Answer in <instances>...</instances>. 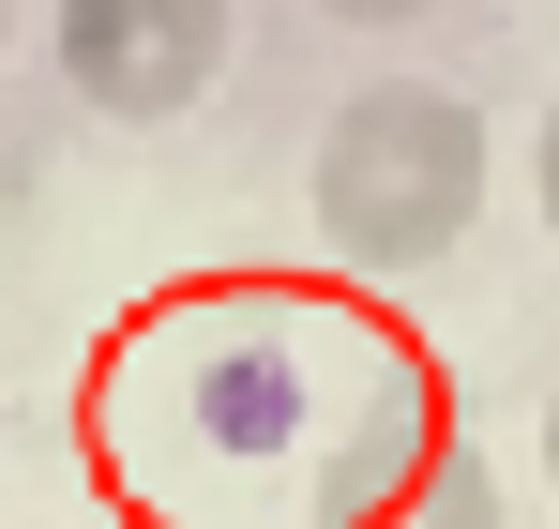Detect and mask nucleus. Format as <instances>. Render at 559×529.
I'll list each match as a JSON object with an SVG mask.
<instances>
[{
  "instance_id": "f257e3e1",
  "label": "nucleus",
  "mask_w": 559,
  "mask_h": 529,
  "mask_svg": "<svg viewBox=\"0 0 559 529\" xmlns=\"http://www.w3.org/2000/svg\"><path fill=\"white\" fill-rule=\"evenodd\" d=\"M318 243L364 272H439L484 227V106H454V91L424 77H378L348 91L333 121H318Z\"/></svg>"
},
{
  "instance_id": "f03ea898",
  "label": "nucleus",
  "mask_w": 559,
  "mask_h": 529,
  "mask_svg": "<svg viewBox=\"0 0 559 529\" xmlns=\"http://www.w3.org/2000/svg\"><path fill=\"white\" fill-rule=\"evenodd\" d=\"M46 31L92 121H182L242 46V0H61Z\"/></svg>"
},
{
  "instance_id": "7ed1b4c3",
  "label": "nucleus",
  "mask_w": 559,
  "mask_h": 529,
  "mask_svg": "<svg viewBox=\"0 0 559 529\" xmlns=\"http://www.w3.org/2000/svg\"><path fill=\"white\" fill-rule=\"evenodd\" d=\"M318 15H348V31H408V15H439V0H318Z\"/></svg>"
},
{
  "instance_id": "20e7f679",
  "label": "nucleus",
  "mask_w": 559,
  "mask_h": 529,
  "mask_svg": "<svg viewBox=\"0 0 559 529\" xmlns=\"http://www.w3.org/2000/svg\"><path fill=\"white\" fill-rule=\"evenodd\" d=\"M439 529H499V515H484V484H468V469H439Z\"/></svg>"
},
{
  "instance_id": "39448f33",
  "label": "nucleus",
  "mask_w": 559,
  "mask_h": 529,
  "mask_svg": "<svg viewBox=\"0 0 559 529\" xmlns=\"http://www.w3.org/2000/svg\"><path fill=\"white\" fill-rule=\"evenodd\" d=\"M530 197H545V227H559V106H545V137H530Z\"/></svg>"
},
{
  "instance_id": "423d86ee",
  "label": "nucleus",
  "mask_w": 559,
  "mask_h": 529,
  "mask_svg": "<svg viewBox=\"0 0 559 529\" xmlns=\"http://www.w3.org/2000/svg\"><path fill=\"white\" fill-rule=\"evenodd\" d=\"M545 484H559V393H545Z\"/></svg>"
},
{
  "instance_id": "0eeeda50",
  "label": "nucleus",
  "mask_w": 559,
  "mask_h": 529,
  "mask_svg": "<svg viewBox=\"0 0 559 529\" xmlns=\"http://www.w3.org/2000/svg\"><path fill=\"white\" fill-rule=\"evenodd\" d=\"M0 46H15V0H0Z\"/></svg>"
}]
</instances>
